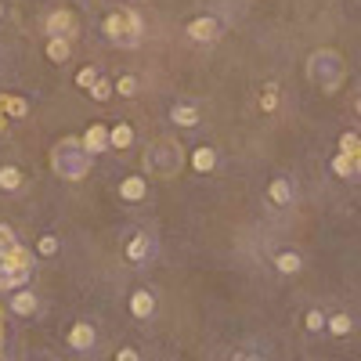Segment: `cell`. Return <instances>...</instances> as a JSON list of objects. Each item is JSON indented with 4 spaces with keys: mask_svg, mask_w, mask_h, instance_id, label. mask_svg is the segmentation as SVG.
<instances>
[{
    "mask_svg": "<svg viewBox=\"0 0 361 361\" xmlns=\"http://www.w3.org/2000/svg\"><path fill=\"white\" fill-rule=\"evenodd\" d=\"M83 152H101V148H109L112 145V137H109V126H101V123H94V126H87V134H83Z\"/></svg>",
    "mask_w": 361,
    "mask_h": 361,
    "instance_id": "cell-3",
    "label": "cell"
},
{
    "mask_svg": "<svg viewBox=\"0 0 361 361\" xmlns=\"http://www.w3.org/2000/svg\"><path fill=\"white\" fill-rule=\"evenodd\" d=\"M329 332H332V336H347V332H351V318H347V315H332L329 318Z\"/></svg>",
    "mask_w": 361,
    "mask_h": 361,
    "instance_id": "cell-22",
    "label": "cell"
},
{
    "mask_svg": "<svg viewBox=\"0 0 361 361\" xmlns=\"http://www.w3.org/2000/svg\"><path fill=\"white\" fill-rule=\"evenodd\" d=\"M47 33L51 36H66L69 40V33H72V15L69 11H55V15L47 18Z\"/></svg>",
    "mask_w": 361,
    "mask_h": 361,
    "instance_id": "cell-5",
    "label": "cell"
},
{
    "mask_svg": "<svg viewBox=\"0 0 361 361\" xmlns=\"http://www.w3.org/2000/svg\"><path fill=\"white\" fill-rule=\"evenodd\" d=\"M267 191H271V202H278V206H289V202H293V188H289L286 177H275Z\"/></svg>",
    "mask_w": 361,
    "mask_h": 361,
    "instance_id": "cell-10",
    "label": "cell"
},
{
    "mask_svg": "<svg viewBox=\"0 0 361 361\" xmlns=\"http://www.w3.org/2000/svg\"><path fill=\"white\" fill-rule=\"evenodd\" d=\"M358 148H361V134L358 131H347L343 137H340V152H343V156H358Z\"/></svg>",
    "mask_w": 361,
    "mask_h": 361,
    "instance_id": "cell-18",
    "label": "cell"
},
{
    "mask_svg": "<svg viewBox=\"0 0 361 361\" xmlns=\"http://www.w3.org/2000/svg\"><path fill=\"white\" fill-rule=\"evenodd\" d=\"M0 361H4V311H0Z\"/></svg>",
    "mask_w": 361,
    "mask_h": 361,
    "instance_id": "cell-30",
    "label": "cell"
},
{
    "mask_svg": "<svg viewBox=\"0 0 361 361\" xmlns=\"http://www.w3.org/2000/svg\"><path fill=\"white\" fill-rule=\"evenodd\" d=\"M275 264H278L282 275H296V271H300V256H296V253H278Z\"/></svg>",
    "mask_w": 361,
    "mask_h": 361,
    "instance_id": "cell-19",
    "label": "cell"
},
{
    "mask_svg": "<svg viewBox=\"0 0 361 361\" xmlns=\"http://www.w3.org/2000/svg\"><path fill=\"white\" fill-rule=\"evenodd\" d=\"M145 180H141V177H126L123 180V185H120V196L126 199V202H137V199H145Z\"/></svg>",
    "mask_w": 361,
    "mask_h": 361,
    "instance_id": "cell-9",
    "label": "cell"
},
{
    "mask_svg": "<svg viewBox=\"0 0 361 361\" xmlns=\"http://www.w3.org/2000/svg\"><path fill=\"white\" fill-rule=\"evenodd\" d=\"M358 116H361V101H358Z\"/></svg>",
    "mask_w": 361,
    "mask_h": 361,
    "instance_id": "cell-34",
    "label": "cell"
},
{
    "mask_svg": "<svg viewBox=\"0 0 361 361\" xmlns=\"http://www.w3.org/2000/svg\"><path fill=\"white\" fill-rule=\"evenodd\" d=\"M152 307H156V300H152L148 289H137V293L131 296V315H134V318H148Z\"/></svg>",
    "mask_w": 361,
    "mask_h": 361,
    "instance_id": "cell-7",
    "label": "cell"
},
{
    "mask_svg": "<svg viewBox=\"0 0 361 361\" xmlns=\"http://www.w3.org/2000/svg\"><path fill=\"white\" fill-rule=\"evenodd\" d=\"M325 325H329V321H325V315H321V311H307V329H311V332H321Z\"/></svg>",
    "mask_w": 361,
    "mask_h": 361,
    "instance_id": "cell-25",
    "label": "cell"
},
{
    "mask_svg": "<svg viewBox=\"0 0 361 361\" xmlns=\"http://www.w3.org/2000/svg\"><path fill=\"white\" fill-rule=\"evenodd\" d=\"M332 174H336V177H351V174H358V170H354V159L340 152V156L332 159Z\"/></svg>",
    "mask_w": 361,
    "mask_h": 361,
    "instance_id": "cell-20",
    "label": "cell"
},
{
    "mask_svg": "<svg viewBox=\"0 0 361 361\" xmlns=\"http://www.w3.org/2000/svg\"><path fill=\"white\" fill-rule=\"evenodd\" d=\"M188 36L191 40H202V44H210L213 36H217V22L210 15H202V18H191L188 22Z\"/></svg>",
    "mask_w": 361,
    "mask_h": 361,
    "instance_id": "cell-4",
    "label": "cell"
},
{
    "mask_svg": "<svg viewBox=\"0 0 361 361\" xmlns=\"http://www.w3.org/2000/svg\"><path fill=\"white\" fill-rule=\"evenodd\" d=\"M47 58L51 62H66L69 58V40L66 36H51L47 40Z\"/></svg>",
    "mask_w": 361,
    "mask_h": 361,
    "instance_id": "cell-13",
    "label": "cell"
},
{
    "mask_svg": "<svg viewBox=\"0 0 361 361\" xmlns=\"http://www.w3.org/2000/svg\"><path fill=\"white\" fill-rule=\"evenodd\" d=\"M22 185V174L15 170V166H0V188L4 191H15Z\"/></svg>",
    "mask_w": 361,
    "mask_h": 361,
    "instance_id": "cell-17",
    "label": "cell"
},
{
    "mask_svg": "<svg viewBox=\"0 0 361 361\" xmlns=\"http://www.w3.org/2000/svg\"><path fill=\"white\" fill-rule=\"evenodd\" d=\"M98 83V69L94 66H83L80 72H76V87H83V90H90Z\"/></svg>",
    "mask_w": 361,
    "mask_h": 361,
    "instance_id": "cell-21",
    "label": "cell"
},
{
    "mask_svg": "<svg viewBox=\"0 0 361 361\" xmlns=\"http://www.w3.org/2000/svg\"><path fill=\"white\" fill-rule=\"evenodd\" d=\"M90 94H94L98 101H105V98L112 94V83H109V80H98L94 87H90Z\"/></svg>",
    "mask_w": 361,
    "mask_h": 361,
    "instance_id": "cell-27",
    "label": "cell"
},
{
    "mask_svg": "<svg viewBox=\"0 0 361 361\" xmlns=\"http://www.w3.org/2000/svg\"><path fill=\"white\" fill-rule=\"evenodd\" d=\"M260 109H264V112H275V109H278V87H275V83H267L264 98H260Z\"/></svg>",
    "mask_w": 361,
    "mask_h": 361,
    "instance_id": "cell-23",
    "label": "cell"
},
{
    "mask_svg": "<svg viewBox=\"0 0 361 361\" xmlns=\"http://www.w3.org/2000/svg\"><path fill=\"white\" fill-rule=\"evenodd\" d=\"M145 256H148V239H145V235H134V239H131V246H126V260L141 264Z\"/></svg>",
    "mask_w": 361,
    "mask_h": 361,
    "instance_id": "cell-14",
    "label": "cell"
},
{
    "mask_svg": "<svg viewBox=\"0 0 361 361\" xmlns=\"http://www.w3.org/2000/svg\"><path fill=\"white\" fill-rule=\"evenodd\" d=\"M235 361H256V358H250V354H235Z\"/></svg>",
    "mask_w": 361,
    "mask_h": 361,
    "instance_id": "cell-31",
    "label": "cell"
},
{
    "mask_svg": "<svg viewBox=\"0 0 361 361\" xmlns=\"http://www.w3.org/2000/svg\"><path fill=\"white\" fill-rule=\"evenodd\" d=\"M354 170L361 174V156H354Z\"/></svg>",
    "mask_w": 361,
    "mask_h": 361,
    "instance_id": "cell-32",
    "label": "cell"
},
{
    "mask_svg": "<svg viewBox=\"0 0 361 361\" xmlns=\"http://www.w3.org/2000/svg\"><path fill=\"white\" fill-rule=\"evenodd\" d=\"M4 246H15V231H11L8 224H0V250Z\"/></svg>",
    "mask_w": 361,
    "mask_h": 361,
    "instance_id": "cell-28",
    "label": "cell"
},
{
    "mask_svg": "<svg viewBox=\"0 0 361 361\" xmlns=\"http://www.w3.org/2000/svg\"><path fill=\"white\" fill-rule=\"evenodd\" d=\"M116 361H137V351H131V347H126V351H120V358Z\"/></svg>",
    "mask_w": 361,
    "mask_h": 361,
    "instance_id": "cell-29",
    "label": "cell"
},
{
    "mask_svg": "<svg viewBox=\"0 0 361 361\" xmlns=\"http://www.w3.org/2000/svg\"><path fill=\"white\" fill-rule=\"evenodd\" d=\"M36 253H44V256H55V253H58V239H55V235H44L40 242H36Z\"/></svg>",
    "mask_w": 361,
    "mask_h": 361,
    "instance_id": "cell-24",
    "label": "cell"
},
{
    "mask_svg": "<svg viewBox=\"0 0 361 361\" xmlns=\"http://www.w3.org/2000/svg\"><path fill=\"white\" fill-rule=\"evenodd\" d=\"M0 131H8V123H4V112H0Z\"/></svg>",
    "mask_w": 361,
    "mask_h": 361,
    "instance_id": "cell-33",
    "label": "cell"
},
{
    "mask_svg": "<svg viewBox=\"0 0 361 361\" xmlns=\"http://www.w3.org/2000/svg\"><path fill=\"white\" fill-rule=\"evenodd\" d=\"M116 90H120V94H134L137 80H134V76H120V80H116Z\"/></svg>",
    "mask_w": 361,
    "mask_h": 361,
    "instance_id": "cell-26",
    "label": "cell"
},
{
    "mask_svg": "<svg viewBox=\"0 0 361 361\" xmlns=\"http://www.w3.org/2000/svg\"><path fill=\"white\" fill-rule=\"evenodd\" d=\"M0 15H4V8H0Z\"/></svg>",
    "mask_w": 361,
    "mask_h": 361,
    "instance_id": "cell-35",
    "label": "cell"
},
{
    "mask_svg": "<svg viewBox=\"0 0 361 361\" xmlns=\"http://www.w3.org/2000/svg\"><path fill=\"white\" fill-rule=\"evenodd\" d=\"M29 271H33V253L25 246H4L0 250V293H15L29 282Z\"/></svg>",
    "mask_w": 361,
    "mask_h": 361,
    "instance_id": "cell-1",
    "label": "cell"
},
{
    "mask_svg": "<svg viewBox=\"0 0 361 361\" xmlns=\"http://www.w3.org/2000/svg\"><path fill=\"white\" fill-rule=\"evenodd\" d=\"M109 137H112V148H131L134 131L126 123H120V126H112V131H109Z\"/></svg>",
    "mask_w": 361,
    "mask_h": 361,
    "instance_id": "cell-16",
    "label": "cell"
},
{
    "mask_svg": "<svg viewBox=\"0 0 361 361\" xmlns=\"http://www.w3.org/2000/svg\"><path fill=\"white\" fill-rule=\"evenodd\" d=\"M11 311H15V315H33L36 311V296L33 293H15V296H11Z\"/></svg>",
    "mask_w": 361,
    "mask_h": 361,
    "instance_id": "cell-11",
    "label": "cell"
},
{
    "mask_svg": "<svg viewBox=\"0 0 361 361\" xmlns=\"http://www.w3.org/2000/svg\"><path fill=\"white\" fill-rule=\"evenodd\" d=\"M90 343H94V329H90V325L80 321V325L69 329V347H72V351H87Z\"/></svg>",
    "mask_w": 361,
    "mask_h": 361,
    "instance_id": "cell-6",
    "label": "cell"
},
{
    "mask_svg": "<svg viewBox=\"0 0 361 361\" xmlns=\"http://www.w3.org/2000/svg\"><path fill=\"white\" fill-rule=\"evenodd\" d=\"M191 166H196L199 174L213 170V166H217V156H213V148H196V152H191Z\"/></svg>",
    "mask_w": 361,
    "mask_h": 361,
    "instance_id": "cell-12",
    "label": "cell"
},
{
    "mask_svg": "<svg viewBox=\"0 0 361 361\" xmlns=\"http://www.w3.org/2000/svg\"><path fill=\"white\" fill-rule=\"evenodd\" d=\"M174 123H180V126H196L199 123V112H196V105H174Z\"/></svg>",
    "mask_w": 361,
    "mask_h": 361,
    "instance_id": "cell-15",
    "label": "cell"
},
{
    "mask_svg": "<svg viewBox=\"0 0 361 361\" xmlns=\"http://www.w3.org/2000/svg\"><path fill=\"white\" fill-rule=\"evenodd\" d=\"M101 29H105L116 44L134 47V44L141 40V33H145V25H141V15H137V11H120V15H109Z\"/></svg>",
    "mask_w": 361,
    "mask_h": 361,
    "instance_id": "cell-2",
    "label": "cell"
},
{
    "mask_svg": "<svg viewBox=\"0 0 361 361\" xmlns=\"http://www.w3.org/2000/svg\"><path fill=\"white\" fill-rule=\"evenodd\" d=\"M0 112L22 120V116H29V101H22V98H15V94H0Z\"/></svg>",
    "mask_w": 361,
    "mask_h": 361,
    "instance_id": "cell-8",
    "label": "cell"
}]
</instances>
